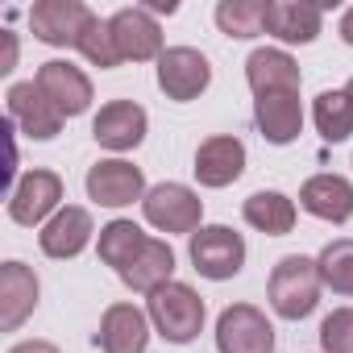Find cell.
<instances>
[{"label": "cell", "instance_id": "6da1fadb", "mask_svg": "<svg viewBox=\"0 0 353 353\" xmlns=\"http://www.w3.org/2000/svg\"><path fill=\"white\" fill-rule=\"evenodd\" d=\"M320 266L303 254H287L274 270H270V283H266V295H270V307L283 316V320H303L316 312L320 303Z\"/></svg>", "mask_w": 353, "mask_h": 353}, {"label": "cell", "instance_id": "7a4b0ae2", "mask_svg": "<svg viewBox=\"0 0 353 353\" xmlns=\"http://www.w3.org/2000/svg\"><path fill=\"white\" fill-rule=\"evenodd\" d=\"M150 320L170 345H188L204 328V299L188 283H166L150 295Z\"/></svg>", "mask_w": 353, "mask_h": 353}, {"label": "cell", "instance_id": "3957f363", "mask_svg": "<svg viewBox=\"0 0 353 353\" xmlns=\"http://www.w3.org/2000/svg\"><path fill=\"white\" fill-rule=\"evenodd\" d=\"M188 254H192V266L204 279H212V283H225V279L241 274V266H245V241L229 225H204V229H196Z\"/></svg>", "mask_w": 353, "mask_h": 353}, {"label": "cell", "instance_id": "277c9868", "mask_svg": "<svg viewBox=\"0 0 353 353\" xmlns=\"http://www.w3.org/2000/svg\"><path fill=\"white\" fill-rule=\"evenodd\" d=\"M141 212L162 233H188L192 237L196 229H204L200 225L204 221V200L192 188H183V183H158V188H150L145 200H141Z\"/></svg>", "mask_w": 353, "mask_h": 353}, {"label": "cell", "instance_id": "5b68a950", "mask_svg": "<svg viewBox=\"0 0 353 353\" xmlns=\"http://www.w3.org/2000/svg\"><path fill=\"white\" fill-rule=\"evenodd\" d=\"M221 353H274V328L254 303H233L216 320Z\"/></svg>", "mask_w": 353, "mask_h": 353}, {"label": "cell", "instance_id": "8992f818", "mask_svg": "<svg viewBox=\"0 0 353 353\" xmlns=\"http://www.w3.org/2000/svg\"><path fill=\"white\" fill-rule=\"evenodd\" d=\"M92 17L96 13L88 5H79V0H38L30 9V30L46 46H75L79 50V38L92 26Z\"/></svg>", "mask_w": 353, "mask_h": 353}, {"label": "cell", "instance_id": "52a82bcc", "mask_svg": "<svg viewBox=\"0 0 353 353\" xmlns=\"http://www.w3.org/2000/svg\"><path fill=\"white\" fill-rule=\"evenodd\" d=\"M59 200H63V179L59 174L54 170H30V174L17 179V188L9 196V216L17 225L34 229V225H46L63 208Z\"/></svg>", "mask_w": 353, "mask_h": 353}, {"label": "cell", "instance_id": "ba28073f", "mask_svg": "<svg viewBox=\"0 0 353 353\" xmlns=\"http://www.w3.org/2000/svg\"><path fill=\"white\" fill-rule=\"evenodd\" d=\"M212 83V67L200 50L192 46H170L162 59H158V88L166 92V100H196L204 88Z\"/></svg>", "mask_w": 353, "mask_h": 353}, {"label": "cell", "instance_id": "9c48e42d", "mask_svg": "<svg viewBox=\"0 0 353 353\" xmlns=\"http://www.w3.org/2000/svg\"><path fill=\"white\" fill-rule=\"evenodd\" d=\"M88 196L104 208H125L145 196V174L125 158H104L88 170Z\"/></svg>", "mask_w": 353, "mask_h": 353}, {"label": "cell", "instance_id": "30bf717a", "mask_svg": "<svg viewBox=\"0 0 353 353\" xmlns=\"http://www.w3.org/2000/svg\"><path fill=\"white\" fill-rule=\"evenodd\" d=\"M34 83L42 88V96H46L63 117H79V112H88V108H92V79H88L79 67L63 63V59L42 63Z\"/></svg>", "mask_w": 353, "mask_h": 353}, {"label": "cell", "instance_id": "8fae6325", "mask_svg": "<svg viewBox=\"0 0 353 353\" xmlns=\"http://www.w3.org/2000/svg\"><path fill=\"white\" fill-rule=\"evenodd\" d=\"M92 233H96V225H92V212H88V208H75V204H67V208H59V212H54V216L42 225V233H38V245H42V254H46V258H59V262H67V258H79V254L88 250Z\"/></svg>", "mask_w": 353, "mask_h": 353}, {"label": "cell", "instance_id": "7c38bea8", "mask_svg": "<svg viewBox=\"0 0 353 353\" xmlns=\"http://www.w3.org/2000/svg\"><path fill=\"white\" fill-rule=\"evenodd\" d=\"M112 38H117V50H121V63H145V59H162V30L154 21L150 9H121L112 21Z\"/></svg>", "mask_w": 353, "mask_h": 353}, {"label": "cell", "instance_id": "4fadbf2b", "mask_svg": "<svg viewBox=\"0 0 353 353\" xmlns=\"http://www.w3.org/2000/svg\"><path fill=\"white\" fill-rule=\"evenodd\" d=\"M9 117L17 121V129L34 141H50L63 129V112L42 96L38 83H13L9 88Z\"/></svg>", "mask_w": 353, "mask_h": 353}, {"label": "cell", "instance_id": "5bb4252c", "mask_svg": "<svg viewBox=\"0 0 353 353\" xmlns=\"http://www.w3.org/2000/svg\"><path fill=\"white\" fill-rule=\"evenodd\" d=\"M92 137H96L104 150H117V154L137 150L141 137H145V108L133 104V100H112V104H104V108L96 112V121H92Z\"/></svg>", "mask_w": 353, "mask_h": 353}, {"label": "cell", "instance_id": "9a60e30c", "mask_svg": "<svg viewBox=\"0 0 353 353\" xmlns=\"http://www.w3.org/2000/svg\"><path fill=\"white\" fill-rule=\"evenodd\" d=\"M34 307H38V274L26 262H5L0 266V328L17 332Z\"/></svg>", "mask_w": 353, "mask_h": 353}, {"label": "cell", "instance_id": "2e32d148", "mask_svg": "<svg viewBox=\"0 0 353 353\" xmlns=\"http://www.w3.org/2000/svg\"><path fill=\"white\" fill-rule=\"evenodd\" d=\"M196 179L204 183V188H229V183H237L241 179V170H245V145H241V137H208V141H200V150H196Z\"/></svg>", "mask_w": 353, "mask_h": 353}, {"label": "cell", "instance_id": "e0dca14e", "mask_svg": "<svg viewBox=\"0 0 353 353\" xmlns=\"http://www.w3.org/2000/svg\"><path fill=\"white\" fill-rule=\"evenodd\" d=\"M96 345L104 353H145L150 345V320L141 307L133 303H112L100 320V332H96Z\"/></svg>", "mask_w": 353, "mask_h": 353}, {"label": "cell", "instance_id": "ac0fdd59", "mask_svg": "<svg viewBox=\"0 0 353 353\" xmlns=\"http://www.w3.org/2000/svg\"><path fill=\"white\" fill-rule=\"evenodd\" d=\"M299 208L328 225H345L353 216V183L341 174H312L299 188Z\"/></svg>", "mask_w": 353, "mask_h": 353}, {"label": "cell", "instance_id": "d6986e66", "mask_svg": "<svg viewBox=\"0 0 353 353\" xmlns=\"http://www.w3.org/2000/svg\"><path fill=\"white\" fill-rule=\"evenodd\" d=\"M254 121L270 145H291L303 129V104L299 92H270L254 100Z\"/></svg>", "mask_w": 353, "mask_h": 353}, {"label": "cell", "instance_id": "ffe728a7", "mask_svg": "<svg viewBox=\"0 0 353 353\" xmlns=\"http://www.w3.org/2000/svg\"><path fill=\"white\" fill-rule=\"evenodd\" d=\"M174 274V250L166 245V241H145L141 245V254L121 270V283L129 287V291H141V295H154V291H162L166 283H174L170 279Z\"/></svg>", "mask_w": 353, "mask_h": 353}, {"label": "cell", "instance_id": "44dd1931", "mask_svg": "<svg viewBox=\"0 0 353 353\" xmlns=\"http://www.w3.org/2000/svg\"><path fill=\"white\" fill-rule=\"evenodd\" d=\"M245 79L254 88V96H270V92H299V63L287 50H254L245 59Z\"/></svg>", "mask_w": 353, "mask_h": 353}, {"label": "cell", "instance_id": "7402d4cb", "mask_svg": "<svg viewBox=\"0 0 353 353\" xmlns=\"http://www.w3.org/2000/svg\"><path fill=\"white\" fill-rule=\"evenodd\" d=\"M320 5H303V0H274L266 13V34H274L279 42H316L320 34Z\"/></svg>", "mask_w": 353, "mask_h": 353}, {"label": "cell", "instance_id": "603a6c76", "mask_svg": "<svg viewBox=\"0 0 353 353\" xmlns=\"http://www.w3.org/2000/svg\"><path fill=\"white\" fill-rule=\"evenodd\" d=\"M241 216L266 233V237H287L295 229V204L283 196V192H254L245 204H241Z\"/></svg>", "mask_w": 353, "mask_h": 353}, {"label": "cell", "instance_id": "cb8c5ba5", "mask_svg": "<svg viewBox=\"0 0 353 353\" xmlns=\"http://www.w3.org/2000/svg\"><path fill=\"white\" fill-rule=\"evenodd\" d=\"M150 237L133 225V221H112V225H104L100 229V262L104 266H112L117 274L141 254V245H145Z\"/></svg>", "mask_w": 353, "mask_h": 353}, {"label": "cell", "instance_id": "d4e9b609", "mask_svg": "<svg viewBox=\"0 0 353 353\" xmlns=\"http://www.w3.org/2000/svg\"><path fill=\"white\" fill-rule=\"evenodd\" d=\"M312 121H316L324 141H345L353 133V100H349V92L345 88L341 92H320L316 104H312Z\"/></svg>", "mask_w": 353, "mask_h": 353}, {"label": "cell", "instance_id": "484cf974", "mask_svg": "<svg viewBox=\"0 0 353 353\" xmlns=\"http://www.w3.org/2000/svg\"><path fill=\"white\" fill-rule=\"evenodd\" d=\"M266 0H221L216 5V26L229 38H258L266 30Z\"/></svg>", "mask_w": 353, "mask_h": 353}, {"label": "cell", "instance_id": "4316f807", "mask_svg": "<svg viewBox=\"0 0 353 353\" xmlns=\"http://www.w3.org/2000/svg\"><path fill=\"white\" fill-rule=\"evenodd\" d=\"M320 266V283L332 287L336 295H353V237H336L320 250L316 258Z\"/></svg>", "mask_w": 353, "mask_h": 353}, {"label": "cell", "instance_id": "83f0119b", "mask_svg": "<svg viewBox=\"0 0 353 353\" xmlns=\"http://www.w3.org/2000/svg\"><path fill=\"white\" fill-rule=\"evenodd\" d=\"M79 54H83L92 67L112 71V67L121 63L117 38H112V26H108V21H100V17H92V26H88V30H83V38H79Z\"/></svg>", "mask_w": 353, "mask_h": 353}, {"label": "cell", "instance_id": "f1b7e54d", "mask_svg": "<svg viewBox=\"0 0 353 353\" xmlns=\"http://www.w3.org/2000/svg\"><path fill=\"white\" fill-rule=\"evenodd\" d=\"M320 349L324 353H353V307H336L320 324Z\"/></svg>", "mask_w": 353, "mask_h": 353}, {"label": "cell", "instance_id": "f546056e", "mask_svg": "<svg viewBox=\"0 0 353 353\" xmlns=\"http://www.w3.org/2000/svg\"><path fill=\"white\" fill-rule=\"evenodd\" d=\"M9 353H59L50 341H21V345H13Z\"/></svg>", "mask_w": 353, "mask_h": 353}, {"label": "cell", "instance_id": "4dcf8cb0", "mask_svg": "<svg viewBox=\"0 0 353 353\" xmlns=\"http://www.w3.org/2000/svg\"><path fill=\"white\" fill-rule=\"evenodd\" d=\"M341 38L353 46V9H345V17H341Z\"/></svg>", "mask_w": 353, "mask_h": 353}, {"label": "cell", "instance_id": "1f68e13d", "mask_svg": "<svg viewBox=\"0 0 353 353\" xmlns=\"http://www.w3.org/2000/svg\"><path fill=\"white\" fill-rule=\"evenodd\" d=\"M174 9H179V5H174V0H154V5H150V13H174Z\"/></svg>", "mask_w": 353, "mask_h": 353}, {"label": "cell", "instance_id": "d6a6232c", "mask_svg": "<svg viewBox=\"0 0 353 353\" xmlns=\"http://www.w3.org/2000/svg\"><path fill=\"white\" fill-rule=\"evenodd\" d=\"M345 92H349V100H353V79H349V83H345Z\"/></svg>", "mask_w": 353, "mask_h": 353}]
</instances>
